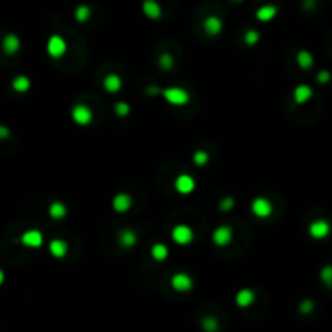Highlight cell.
I'll return each instance as SVG.
<instances>
[{"label": "cell", "instance_id": "cell-23", "mask_svg": "<svg viewBox=\"0 0 332 332\" xmlns=\"http://www.w3.org/2000/svg\"><path fill=\"white\" fill-rule=\"evenodd\" d=\"M11 89L18 94H24L31 89V80L26 75H18L13 78L11 81Z\"/></svg>", "mask_w": 332, "mask_h": 332}, {"label": "cell", "instance_id": "cell-33", "mask_svg": "<svg viewBox=\"0 0 332 332\" xmlns=\"http://www.w3.org/2000/svg\"><path fill=\"white\" fill-rule=\"evenodd\" d=\"M298 310H300L302 315H311L313 313V310H315V303L311 300H303L300 303V307H298Z\"/></svg>", "mask_w": 332, "mask_h": 332}, {"label": "cell", "instance_id": "cell-7", "mask_svg": "<svg viewBox=\"0 0 332 332\" xmlns=\"http://www.w3.org/2000/svg\"><path fill=\"white\" fill-rule=\"evenodd\" d=\"M272 211H274V207H272L271 201L264 196H258L251 201V212L255 217H259V219H268Z\"/></svg>", "mask_w": 332, "mask_h": 332}, {"label": "cell", "instance_id": "cell-26", "mask_svg": "<svg viewBox=\"0 0 332 332\" xmlns=\"http://www.w3.org/2000/svg\"><path fill=\"white\" fill-rule=\"evenodd\" d=\"M114 112H115L117 117H120V119H125V117H128L130 114H132V106L125 101H119L114 106Z\"/></svg>", "mask_w": 332, "mask_h": 332}, {"label": "cell", "instance_id": "cell-13", "mask_svg": "<svg viewBox=\"0 0 332 332\" xmlns=\"http://www.w3.org/2000/svg\"><path fill=\"white\" fill-rule=\"evenodd\" d=\"M203 28H204V31H206V34H209L211 37H216V36L220 34V32H222V29H224V21H222V19H220L219 16L211 15V16H207V18L204 19Z\"/></svg>", "mask_w": 332, "mask_h": 332}, {"label": "cell", "instance_id": "cell-2", "mask_svg": "<svg viewBox=\"0 0 332 332\" xmlns=\"http://www.w3.org/2000/svg\"><path fill=\"white\" fill-rule=\"evenodd\" d=\"M70 115H71V120L80 127H88L94 120L93 110H91V107H88L86 104H75L70 110Z\"/></svg>", "mask_w": 332, "mask_h": 332}, {"label": "cell", "instance_id": "cell-10", "mask_svg": "<svg viewBox=\"0 0 332 332\" xmlns=\"http://www.w3.org/2000/svg\"><path fill=\"white\" fill-rule=\"evenodd\" d=\"M170 285L175 292L183 294V292H190L193 289V279L188 276L186 272H177V274L172 276Z\"/></svg>", "mask_w": 332, "mask_h": 332}, {"label": "cell", "instance_id": "cell-36", "mask_svg": "<svg viewBox=\"0 0 332 332\" xmlns=\"http://www.w3.org/2000/svg\"><path fill=\"white\" fill-rule=\"evenodd\" d=\"M162 88L159 86H148L146 88V94H161Z\"/></svg>", "mask_w": 332, "mask_h": 332}, {"label": "cell", "instance_id": "cell-30", "mask_svg": "<svg viewBox=\"0 0 332 332\" xmlns=\"http://www.w3.org/2000/svg\"><path fill=\"white\" fill-rule=\"evenodd\" d=\"M259 39H261V34L256 29H248L243 34V41L246 45H256L259 42Z\"/></svg>", "mask_w": 332, "mask_h": 332}, {"label": "cell", "instance_id": "cell-32", "mask_svg": "<svg viewBox=\"0 0 332 332\" xmlns=\"http://www.w3.org/2000/svg\"><path fill=\"white\" fill-rule=\"evenodd\" d=\"M219 211H222V212H229V211H232L233 207H235V199H233L232 196H227V198H222L219 201Z\"/></svg>", "mask_w": 332, "mask_h": 332}, {"label": "cell", "instance_id": "cell-19", "mask_svg": "<svg viewBox=\"0 0 332 332\" xmlns=\"http://www.w3.org/2000/svg\"><path fill=\"white\" fill-rule=\"evenodd\" d=\"M119 242L123 248H135L136 243H138V233H136L133 229H123L119 233Z\"/></svg>", "mask_w": 332, "mask_h": 332}, {"label": "cell", "instance_id": "cell-25", "mask_svg": "<svg viewBox=\"0 0 332 332\" xmlns=\"http://www.w3.org/2000/svg\"><path fill=\"white\" fill-rule=\"evenodd\" d=\"M209 159H211L209 153L203 151V149H198V151H194L193 156H191L193 164L196 167H206L207 164H209Z\"/></svg>", "mask_w": 332, "mask_h": 332}, {"label": "cell", "instance_id": "cell-4", "mask_svg": "<svg viewBox=\"0 0 332 332\" xmlns=\"http://www.w3.org/2000/svg\"><path fill=\"white\" fill-rule=\"evenodd\" d=\"M170 237H172V242H173V243H177V245H180V246H186V245H190L193 240H194V233H193L190 225H186V224H177V225H175L173 229H172Z\"/></svg>", "mask_w": 332, "mask_h": 332}, {"label": "cell", "instance_id": "cell-24", "mask_svg": "<svg viewBox=\"0 0 332 332\" xmlns=\"http://www.w3.org/2000/svg\"><path fill=\"white\" fill-rule=\"evenodd\" d=\"M297 65L300 67L302 70H311L315 65V57L311 54L310 50H305L302 49L300 52L297 54Z\"/></svg>", "mask_w": 332, "mask_h": 332}, {"label": "cell", "instance_id": "cell-20", "mask_svg": "<svg viewBox=\"0 0 332 332\" xmlns=\"http://www.w3.org/2000/svg\"><path fill=\"white\" fill-rule=\"evenodd\" d=\"M255 298H256V295L251 289H242L237 292L235 303L240 308H248L250 305H253V302H255Z\"/></svg>", "mask_w": 332, "mask_h": 332}, {"label": "cell", "instance_id": "cell-35", "mask_svg": "<svg viewBox=\"0 0 332 332\" xmlns=\"http://www.w3.org/2000/svg\"><path fill=\"white\" fill-rule=\"evenodd\" d=\"M10 135H11V132H10L8 127H6V125H0V141L10 138Z\"/></svg>", "mask_w": 332, "mask_h": 332}, {"label": "cell", "instance_id": "cell-22", "mask_svg": "<svg viewBox=\"0 0 332 332\" xmlns=\"http://www.w3.org/2000/svg\"><path fill=\"white\" fill-rule=\"evenodd\" d=\"M67 214H68V207L63 201H54V203H50L49 216L54 220H62L67 217Z\"/></svg>", "mask_w": 332, "mask_h": 332}, {"label": "cell", "instance_id": "cell-5", "mask_svg": "<svg viewBox=\"0 0 332 332\" xmlns=\"http://www.w3.org/2000/svg\"><path fill=\"white\" fill-rule=\"evenodd\" d=\"M173 188L178 194L188 196V194H191L194 190H196V180H194L190 173H180L175 177Z\"/></svg>", "mask_w": 332, "mask_h": 332}, {"label": "cell", "instance_id": "cell-14", "mask_svg": "<svg viewBox=\"0 0 332 332\" xmlns=\"http://www.w3.org/2000/svg\"><path fill=\"white\" fill-rule=\"evenodd\" d=\"M19 49H21V39H19L16 34L10 32V34H6L2 39V50L6 55H15L19 52Z\"/></svg>", "mask_w": 332, "mask_h": 332}, {"label": "cell", "instance_id": "cell-9", "mask_svg": "<svg viewBox=\"0 0 332 332\" xmlns=\"http://www.w3.org/2000/svg\"><path fill=\"white\" fill-rule=\"evenodd\" d=\"M308 233H310V237L315 240H324L326 237H329V233H331V224L324 219L313 220L308 227Z\"/></svg>", "mask_w": 332, "mask_h": 332}, {"label": "cell", "instance_id": "cell-3", "mask_svg": "<svg viewBox=\"0 0 332 332\" xmlns=\"http://www.w3.org/2000/svg\"><path fill=\"white\" fill-rule=\"evenodd\" d=\"M67 49H68L67 41L58 34H52L47 39V44H45V50H47L49 57L52 58H62L67 54Z\"/></svg>", "mask_w": 332, "mask_h": 332}, {"label": "cell", "instance_id": "cell-8", "mask_svg": "<svg viewBox=\"0 0 332 332\" xmlns=\"http://www.w3.org/2000/svg\"><path fill=\"white\" fill-rule=\"evenodd\" d=\"M19 242H21V245L26 246V248L36 250V248H41L42 246L44 235H42V232H39L36 229H31V230H26L23 235L19 237Z\"/></svg>", "mask_w": 332, "mask_h": 332}, {"label": "cell", "instance_id": "cell-38", "mask_svg": "<svg viewBox=\"0 0 332 332\" xmlns=\"http://www.w3.org/2000/svg\"><path fill=\"white\" fill-rule=\"evenodd\" d=\"M233 2H242V0H233Z\"/></svg>", "mask_w": 332, "mask_h": 332}, {"label": "cell", "instance_id": "cell-21", "mask_svg": "<svg viewBox=\"0 0 332 332\" xmlns=\"http://www.w3.org/2000/svg\"><path fill=\"white\" fill-rule=\"evenodd\" d=\"M168 255H170V250H168V246L166 243L158 242L151 246V258L156 263H164L168 258Z\"/></svg>", "mask_w": 332, "mask_h": 332}, {"label": "cell", "instance_id": "cell-11", "mask_svg": "<svg viewBox=\"0 0 332 332\" xmlns=\"http://www.w3.org/2000/svg\"><path fill=\"white\" fill-rule=\"evenodd\" d=\"M315 91L311 86L308 84H298V86L294 88V93H292V97H294V102L297 106H303V104H307L311 97H313Z\"/></svg>", "mask_w": 332, "mask_h": 332}, {"label": "cell", "instance_id": "cell-28", "mask_svg": "<svg viewBox=\"0 0 332 332\" xmlns=\"http://www.w3.org/2000/svg\"><path fill=\"white\" fill-rule=\"evenodd\" d=\"M89 16H91V8H89L88 5H80V6H76V10H75V18H76V21L86 23L88 19H89Z\"/></svg>", "mask_w": 332, "mask_h": 332}, {"label": "cell", "instance_id": "cell-12", "mask_svg": "<svg viewBox=\"0 0 332 332\" xmlns=\"http://www.w3.org/2000/svg\"><path fill=\"white\" fill-rule=\"evenodd\" d=\"M132 206H133V198L130 196L128 193H119V194H115L112 199V209L119 214L130 211Z\"/></svg>", "mask_w": 332, "mask_h": 332}, {"label": "cell", "instance_id": "cell-16", "mask_svg": "<svg viewBox=\"0 0 332 332\" xmlns=\"http://www.w3.org/2000/svg\"><path fill=\"white\" fill-rule=\"evenodd\" d=\"M141 10L145 13V16L149 18V19H161L162 16V6L159 5V2H156V0H145L141 5Z\"/></svg>", "mask_w": 332, "mask_h": 332}, {"label": "cell", "instance_id": "cell-18", "mask_svg": "<svg viewBox=\"0 0 332 332\" xmlns=\"http://www.w3.org/2000/svg\"><path fill=\"white\" fill-rule=\"evenodd\" d=\"M277 11L279 10H277L276 5H271V3L263 5V6H259V8L256 10V19H258V21H261V23H269V21H272V19L276 18Z\"/></svg>", "mask_w": 332, "mask_h": 332}, {"label": "cell", "instance_id": "cell-29", "mask_svg": "<svg viewBox=\"0 0 332 332\" xmlns=\"http://www.w3.org/2000/svg\"><path fill=\"white\" fill-rule=\"evenodd\" d=\"M173 65H175V60H173L172 54H168V52H164V54L159 57V67L162 70L170 71L173 68Z\"/></svg>", "mask_w": 332, "mask_h": 332}, {"label": "cell", "instance_id": "cell-17", "mask_svg": "<svg viewBox=\"0 0 332 332\" xmlns=\"http://www.w3.org/2000/svg\"><path fill=\"white\" fill-rule=\"evenodd\" d=\"M102 84H104V89H106L109 94H117L123 88V80L120 78V75L109 73L104 78Z\"/></svg>", "mask_w": 332, "mask_h": 332}, {"label": "cell", "instance_id": "cell-31", "mask_svg": "<svg viewBox=\"0 0 332 332\" xmlns=\"http://www.w3.org/2000/svg\"><path fill=\"white\" fill-rule=\"evenodd\" d=\"M321 282L326 285L328 289H332V266H324L320 272Z\"/></svg>", "mask_w": 332, "mask_h": 332}, {"label": "cell", "instance_id": "cell-1", "mask_svg": "<svg viewBox=\"0 0 332 332\" xmlns=\"http://www.w3.org/2000/svg\"><path fill=\"white\" fill-rule=\"evenodd\" d=\"M161 96L164 97L167 104H170V106H173V107H183L190 102V93L180 86L162 88Z\"/></svg>", "mask_w": 332, "mask_h": 332}, {"label": "cell", "instance_id": "cell-15", "mask_svg": "<svg viewBox=\"0 0 332 332\" xmlns=\"http://www.w3.org/2000/svg\"><path fill=\"white\" fill-rule=\"evenodd\" d=\"M49 253L55 259H63L68 253V243L62 238H52L49 242Z\"/></svg>", "mask_w": 332, "mask_h": 332}, {"label": "cell", "instance_id": "cell-27", "mask_svg": "<svg viewBox=\"0 0 332 332\" xmlns=\"http://www.w3.org/2000/svg\"><path fill=\"white\" fill-rule=\"evenodd\" d=\"M201 328L204 332H217L219 331V321L214 316H206L201 321Z\"/></svg>", "mask_w": 332, "mask_h": 332}, {"label": "cell", "instance_id": "cell-34", "mask_svg": "<svg viewBox=\"0 0 332 332\" xmlns=\"http://www.w3.org/2000/svg\"><path fill=\"white\" fill-rule=\"evenodd\" d=\"M331 78H332V75H331V71H329V70H321L320 73L316 75V80H318V83H320V84H326V83H329V81H331Z\"/></svg>", "mask_w": 332, "mask_h": 332}, {"label": "cell", "instance_id": "cell-6", "mask_svg": "<svg viewBox=\"0 0 332 332\" xmlns=\"http://www.w3.org/2000/svg\"><path fill=\"white\" fill-rule=\"evenodd\" d=\"M233 240V232H232V227L230 225H217L216 229L212 232V243L219 246V248H225V246H229Z\"/></svg>", "mask_w": 332, "mask_h": 332}, {"label": "cell", "instance_id": "cell-37", "mask_svg": "<svg viewBox=\"0 0 332 332\" xmlns=\"http://www.w3.org/2000/svg\"><path fill=\"white\" fill-rule=\"evenodd\" d=\"M3 282H5V272L0 269V287L3 285Z\"/></svg>", "mask_w": 332, "mask_h": 332}]
</instances>
